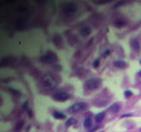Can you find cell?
<instances>
[{
  "mask_svg": "<svg viewBox=\"0 0 141 132\" xmlns=\"http://www.w3.org/2000/svg\"><path fill=\"white\" fill-rule=\"evenodd\" d=\"M139 75H140V76H141V70H140V71H139Z\"/></svg>",
  "mask_w": 141,
  "mask_h": 132,
  "instance_id": "obj_22",
  "label": "cell"
},
{
  "mask_svg": "<svg viewBox=\"0 0 141 132\" xmlns=\"http://www.w3.org/2000/svg\"><path fill=\"white\" fill-rule=\"evenodd\" d=\"M99 64H100V60L97 59V60H95V62L93 63V66H94V67H98V66H99Z\"/></svg>",
  "mask_w": 141,
  "mask_h": 132,
  "instance_id": "obj_19",
  "label": "cell"
},
{
  "mask_svg": "<svg viewBox=\"0 0 141 132\" xmlns=\"http://www.w3.org/2000/svg\"><path fill=\"white\" fill-rule=\"evenodd\" d=\"M119 110H120V104H119V103H114V104H112V105L108 108V112L113 113V114L118 113Z\"/></svg>",
  "mask_w": 141,
  "mask_h": 132,
  "instance_id": "obj_12",
  "label": "cell"
},
{
  "mask_svg": "<svg viewBox=\"0 0 141 132\" xmlns=\"http://www.w3.org/2000/svg\"><path fill=\"white\" fill-rule=\"evenodd\" d=\"M40 61L44 64H54L57 61V56L51 51H47L45 55L40 58Z\"/></svg>",
  "mask_w": 141,
  "mask_h": 132,
  "instance_id": "obj_2",
  "label": "cell"
},
{
  "mask_svg": "<svg viewBox=\"0 0 141 132\" xmlns=\"http://www.w3.org/2000/svg\"><path fill=\"white\" fill-rule=\"evenodd\" d=\"M102 84V80L100 78H89L85 81V88L89 91H93L98 89Z\"/></svg>",
  "mask_w": 141,
  "mask_h": 132,
  "instance_id": "obj_1",
  "label": "cell"
},
{
  "mask_svg": "<svg viewBox=\"0 0 141 132\" xmlns=\"http://www.w3.org/2000/svg\"><path fill=\"white\" fill-rule=\"evenodd\" d=\"M41 83H42V85H43L45 88H47V89L55 88V86H56V84H57L56 81H55V79H54L53 77H51L50 75H45V76L42 78Z\"/></svg>",
  "mask_w": 141,
  "mask_h": 132,
  "instance_id": "obj_3",
  "label": "cell"
},
{
  "mask_svg": "<svg viewBox=\"0 0 141 132\" xmlns=\"http://www.w3.org/2000/svg\"><path fill=\"white\" fill-rule=\"evenodd\" d=\"M76 123H77V120H76V119L70 118V119H68L67 121H66V126H67V127H70V126H72V125H74V124H76Z\"/></svg>",
  "mask_w": 141,
  "mask_h": 132,
  "instance_id": "obj_14",
  "label": "cell"
},
{
  "mask_svg": "<svg viewBox=\"0 0 141 132\" xmlns=\"http://www.w3.org/2000/svg\"><path fill=\"white\" fill-rule=\"evenodd\" d=\"M91 28L90 27H88V26H85V27H82L81 29H80V34H81V36L82 37H87V36H89L90 34H91Z\"/></svg>",
  "mask_w": 141,
  "mask_h": 132,
  "instance_id": "obj_11",
  "label": "cell"
},
{
  "mask_svg": "<svg viewBox=\"0 0 141 132\" xmlns=\"http://www.w3.org/2000/svg\"><path fill=\"white\" fill-rule=\"evenodd\" d=\"M22 126H23V121H18L17 123H16V125H15V130L16 132H18L21 128H22Z\"/></svg>",
  "mask_w": 141,
  "mask_h": 132,
  "instance_id": "obj_16",
  "label": "cell"
},
{
  "mask_svg": "<svg viewBox=\"0 0 141 132\" xmlns=\"http://www.w3.org/2000/svg\"><path fill=\"white\" fill-rule=\"evenodd\" d=\"M124 96H125L126 98H130V97L132 96V92H131V91H129V90H127V91H125Z\"/></svg>",
  "mask_w": 141,
  "mask_h": 132,
  "instance_id": "obj_18",
  "label": "cell"
},
{
  "mask_svg": "<svg viewBox=\"0 0 141 132\" xmlns=\"http://www.w3.org/2000/svg\"><path fill=\"white\" fill-rule=\"evenodd\" d=\"M113 66L117 68H125L127 66V63L122 60H115L113 61Z\"/></svg>",
  "mask_w": 141,
  "mask_h": 132,
  "instance_id": "obj_9",
  "label": "cell"
},
{
  "mask_svg": "<svg viewBox=\"0 0 141 132\" xmlns=\"http://www.w3.org/2000/svg\"><path fill=\"white\" fill-rule=\"evenodd\" d=\"M75 11H76V6H75L74 4L70 3V4L65 5V7H64V12H65L66 14L71 15V14H73Z\"/></svg>",
  "mask_w": 141,
  "mask_h": 132,
  "instance_id": "obj_6",
  "label": "cell"
},
{
  "mask_svg": "<svg viewBox=\"0 0 141 132\" xmlns=\"http://www.w3.org/2000/svg\"><path fill=\"white\" fill-rule=\"evenodd\" d=\"M52 99H53V100L58 101V102H65V101L70 99V95L64 91H60V92H56L52 96Z\"/></svg>",
  "mask_w": 141,
  "mask_h": 132,
  "instance_id": "obj_4",
  "label": "cell"
},
{
  "mask_svg": "<svg viewBox=\"0 0 141 132\" xmlns=\"http://www.w3.org/2000/svg\"><path fill=\"white\" fill-rule=\"evenodd\" d=\"M139 63H140V65H141V60H140V61H139Z\"/></svg>",
  "mask_w": 141,
  "mask_h": 132,
  "instance_id": "obj_23",
  "label": "cell"
},
{
  "mask_svg": "<svg viewBox=\"0 0 141 132\" xmlns=\"http://www.w3.org/2000/svg\"><path fill=\"white\" fill-rule=\"evenodd\" d=\"M126 23H127V22L125 21L124 19H117V20H115V22H114V25H115L116 27H118V28H121V27L125 26Z\"/></svg>",
  "mask_w": 141,
  "mask_h": 132,
  "instance_id": "obj_15",
  "label": "cell"
},
{
  "mask_svg": "<svg viewBox=\"0 0 141 132\" xmlns=\"http://www.w3.org/2000/svg\"><path fill=\"white\" fill-rule=\"evenodd\" d=\"M53 43H54V44H56V45L59 46V47H60V45H59V44H63L62 39H61L59 36H56V37H54V38H53Z\"/></svg>",
  "mask_w": 141,
  "mask_h": 132,
  "instance_id": "obj_17",
  "label": "cell"
},
{
  "mask_svg": "<svg viewBox=\"0 0 141 132\" xmlns=\"http://www.w3.org/2000/svg\"><path fill=\"white\" fill-rule=\"evenodd\" d=\"M105 117H106V112L98 113V114L95 116V121H96L97 123H100V122H102V121H104Z\"/></svg>",
  "mask_w": 141,
  "mask_h": 132,
  "instance_id": "obj_10",
  "label": "cell"
},
{
  "mask_svg": "<svg viewBox=\"0 0 141 132\" xmlns=\"http://www.w3.org/2000/svg\"><path fill=\"white\" fill-rule=\"evenodd\" d=\"M87 107V104L85 102H76L74 104H72L71 106H70L68 108V111L70 113H77V112H80V111L86 109Z\"/></svg>",
  "mask_w": 141,
  "mask_h": 132,
  "instance_id": "obj_5",
  "label": "cell"
},
{
  "mask_svg": "<svg viewBox=\"0 0 141 132\" xmlns=\"http://www.w3.org/2000/svg\"><path fill=\"white\" fill-rule=\"evenodd\" d=\"M92 124H93V121L90 117H87L84 119V121H83V126L85 129H90L92 127Z\"/></svg>",
  "mask_w": 141,
  "mask_h": 132,
  "instance_id": "obj_8",
  "label": "cell"
},
{
  "mask_svg": "<svg viewBox=\"0 0 141 132\" xmlns=\"http://www.w3.org/2000/svg\"><path fill=\"white\" fill-rule=\"evenodd\" d=\"M109 54H110V50H109V49H106V51L103 53V57H106V56H108Z\"/></svg>",
  "mask_w": 141,
  "mask_h": 132,
  "instance_id": "obj_20",
  "label": "cell"
},
{
  "mask_svg": "<svg viewBox=\"0 0 141 132\" xmlns=\"http://www.w3.org/2000/svg\"><path fill=\"white\" fill-rule=\"evenodd\" d=\"M140 131H141V128H140Z\"/></svg>",
  "mask_w": 141,
  "mask_h": 132,
  "instance_id": "obj_24",
  "label": "cell"
},
{
  "mask_svg": "<svg viewBox=\"0 0 141 132\" xmlns=\"http://www.w3.org/2000/svg\"><path fill=\"white\" fill-rule=\"evenodd\" d=\"M52 116H53V118H55L57 120H64L66 118V115L63 114L62 112H59V111H54L52 113Z\"/></svg>",
  "mask_w": 141,
  "mask_h": 132,
  "instance_id": "obj_13",
  "label": "cell"
},
{
  "mask_svg": "<svg viewBox=\"0 0 141 132\" xmlns=\"http://www.w3.org/2000/svg\"><path fill=\"white\" fill-rule=\"evenodd\" d=\"M130 47L134 50V51H140L141 46H140V43L136 40V39H133L130 41Z\"/></svg>",
  "mask_w": 141,
  "mask_h": 132,
  "instance_id": "obj_7",
  "label": "cell"
},
{
  "mask_svg": "<svg viewBox=\"0 0 141 132\" xmlns=\"http://www.w3.org/2000/svg\"><path fill=\"white\" fill-rule=\"evenodd\" d=\"M132 116V114L131 113H128V114H124V115H122L120 118L121 119H123V118H126V117H131Z\"/></svg>",
  "mask_w": 141,
  "mask_h": 132,
  "instance_id": "obj_21",
  "label": "cell"
}]
</instances>
